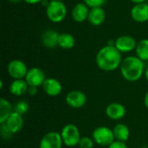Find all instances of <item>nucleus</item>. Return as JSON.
Here are the masks:
<instances>
[{"label":"nucleus","instance_id":"a211bd4d","mask_svg":"<svg viewBox=\"0 0 148 148\" xmlns=\"http://www.w3.org/2000/svg\"><path fill=\"white\" fill-rule=\"evenodd\" d=\"M29 87V86L25 79L14 80L10 84V92L15 96H22L24 94L28 93Z\"/></svg>","mask_w":148,"mask_h":148},{"label":"nucleus","instance_id":"c85d7f7f","mask_svg":"<svg viewBox=\"0 0 148 148\" xmlns=\"http://www.w3.org/2000/svg\"><path fill=\"white\" fill-rule=\"evenodd\" d=\"M25 3H29V4H36V3H38L40 2H42V0H23Z\"/></svg>","mask_w":148,"mask_h":148},{"label":"nucleus","instance_id":"ddd939ff","mask_svg":"<svg viewBox=\"0 0 148 148\" xmlns=\"http://www.w3.org/2000/svg\"><path fill=\"white\" fill-rule=\"evenodd\" d=\"M107 116L113 121L121 120L126 115V108L118 102H113L106 108Z\"/></svg>","mask_w":148,"mask_h":148},{"label":"nucleus","instance_id":"423d86ee","mask_svg":"<svg viewBox=\"0 0 148 148\" xmlns=\"http://www.w3.org/2000/svg\"><path fill=\"white\" fill-rule=\"evenodd\" d=\"M7 71L9 75L14 80L24 79L29 69L27 65L21 60H12L9 62L7 67Z\"/></svg>","mask_w":148,"mask_h":148},{"label":"nucleus","instance_id":"9b49d317","mask_svg":"<svg viewBox=\"0 0 148 148\" xmlns=\"http://www.w3.org/2000/svg\"><path fill=\"white\" fill-rule=\"evenodd\" d=\"M42 87L44 93L51 97L59 95L62 91V85L60 81L53 77L47 78Z\"/></svg>","mask_w":148,"mask_h":148},{"label":"nucleus","instance_id":"4be33fe9","mask_svg":"<svg viewBox=\"0 0 148 148\" xmlns=\"http://www.w3.org/2000/svg\"><path fill=\"white\" fill-rule=\"evenodd\" d=\"M136 56H138L143 62L148 61V39L140 40L135 49Z\"/></svg>","mask_w":148,"mask_h":148},{"label":"nucleus","instance_id":"6ab92c4d","mask_svg":"<svg viewBox=\"0 0 148 148\" xmlns=\"http://www.w3.org/2000/svg\"><path fill=\"white\" fill-rule=\"evenodd\" d=\"M14 112V107L4 98L0 99V124L5 123Z\"/></svg>","mask_w":148,"mask_h":148},{"label":"nucleus","instance_id":"393cba45","mask_svg":"<svg viewBox=\"0 0 148 148\" xmlns=\"http://www.w3.org/2000/svg\"><path fill=\"white\" fill-rule=\"evenodd\" d=\"M0 133H1V136L3 137V139L9 140L10 139L12 138L13 134L10 132V130L7 127L5 123L1 124V127H0Z\"/></svg>","mask_w":148,"mask_h":148},{"label":"nucleus","instance_id":"2f4dec72","mask_svg":"<svg viewBox=\"0 0 148 148\" xmlns=\"http://www.w3.org/2000/svg\"><path fill=\"white\" fill-rule=\"evenodd\" d=\"M145 76H146V79H147V81L148 82V68L146 69V71H145Z\"/></svg>","mask_w":148,"mask_h":148},{"label":"nucleus","instance_id":"4468645a","mask_svg":"<svg viewBox=\"0 0 148 148\" xmlns=\"http://www.w3.org/2000/svg\"><path fill=\"white\" fill-rule=\"evenodd\" d=\"M89 10V7L87 6L84 3H79L75 4L71 13L73 20L77 23H82L85 20H88Z\"/></svg>","mask_w":148,"mask_h":148},{"label":"nucleus","instance_id":"5701e85b","mask_svg":"<svg viewBox=\"0 0 148 148\" xmlns=\"http://www.w3.org/2000/svg\"><path fill=\"white\" fill-rule=\"evenodd\" d=\"M29 107L28 102H26L25 101H20L17 103H16V105L14 106V112L21 115H23L29 111Z\"/></svg>","mask_w":148,"mask_h":148},{"label":"nucleus","instance_id":"f03ea898","mask_svg":"<svg viewBox=\"0 0 148 148\" xmlns=\"http://www.w3.org/2000/svg\"><path fill=\"white\" fill-rule=\"evenodd\" d=\"M120 69L122 77L126 81L135 82L139 81L145 73V65L144 62L138 56H131L122 60Z\"/></svg>","mask_w":148,"mask_h":148},{"label":"nucleus","instance_id":"0eeeda50","mask_svg":"<svg viewBox=\"0 0 148 148\" xmlns=\"http://www.w3.org/2000/svg\"><path fill=\"white\" fill-rule=\"evenodd\" d=\"M66 103L72 108H82L87 103V95L81 90H72L65 97Z\"/></svg>","mask_w":148,"mask_h":148},{"label":"nucleus","instance_id":"39448f33","mask_svg":"<svg viewBox=\"0 0 148 148\" xmlns=\"http://www.w3.org/2000/svg\"><path fill=\"white\" fill-rule=\"evenodd\" d=\"M92 139L96 144L101 147H108L114 141H115L113 129L105 126L96 127L93 131Z\"/></svg>","mask_w":148,"mask_h":148},{"label":"nucleus","instance_id":"6e6552de","mask_svg":"<svg viewBox=\"0 0 148 148\" xmlns=\"http://www.w3.org/2000/svg\"><path fill=\"white\" fill-rule=\"evenodd\" d=\"M62 144L63 141L61 134L57 132H49L41 139L39 148H62Z\"/></svg>","mask_w":148,"mask_h":148},{"label":"nucleus","instance_id":"412c9836","mask_svg":"<svg viewBox=\"0 0 148 148\" xmlns=\"http://www.w3.org/2000/svg\"><path fill=\"white\" fill-rule=\"evenodd\" d=\"M75 44V37L69 33H62L59 35L58 46L63 49H70Z\"/></svg>","mask_w":148,"mask_h":148},{"label":"nucleus","instance_id":"1a4fd4ad","mask_svg":"<svg viewBox=\"0 0 148 148\" xmlns=\"http://www.w3.org/2000/svg\"><path fill=\"white\" fill-rule=\"evenodd\" d=\"M24 79L29 84V86L39 88L40 86H42L43 82H45L47 78L42 69H41L40 68L35 67V68H31L29 69Z\"/></svg>","mask_w":148,"mask_h":148},{"label":"nucleus","instance_id":"9d476101","mask_svg":"<svg viewBox=\"0 0 148 148\" xmlns=\"http://www.w3.org/2000/svg\"><path fill=\"white\" fill-rule=\"evenodd\" d=\"M114 47L121 53H128L136 49L137 42L136 40L131 36H121L118 37L114 43Z\"/></svg>","mask_w":148,"mask_h":148},{"label":"nucleus","instance_id":"bb28decb","mask_svg":"<svg viewBox=\"0 0 148 148\" xmlns=\"http://www.w3.org/2000/svg\"><path fill=\"white\" fill-rule=\"evenodd\" d=\"M108 148H127V146L126 145L125 142H121V141H119V140H115L110 146H108Z\"/></svg>","mask_w":148,"mask_h":148},{"label":"nucleus","instance_id":"7ed1b4c3","mask_svg":"<svg viewBox=\"0 0 148 148\" xmlns=\"http://www.w3.org/2000/svg\"><path fill=\"white\" fill-rule=\"evenodd\" d=\"M46 15L49 21L57 23L64 20L67 15V8L63 2L51 0L46 6Z\"/></svg>","mask_w":148,"mask_h":148},{"label":"nucleus","instance_id":"72a5a7b5","mask_svg":"<svg viewBox=\"0 0 148 148\" xmlns=\"http://www.w3.org/2000/svg\"><path fill=\"white\" fill-rule=\"evenodd\" d=\"M55 1H60V2H63L64 0H55Z\"/></svg>","mask_w":148,"mask_h":148},{"label":"nucleus","instance_id":"aec40b11","mask_svg":"<svg viewBox=\"0 0 148 148\" xmlns=\"http://www.w3.org/2000/svg\"><path fill=\"white\" fill-rule=\"evenodd\" d=\"M113 132L115 140L121 142L127 141L130 137V130L128 127L123 123H118L117 125H115L113 129Z\"/></svg>","mask_w":148,"mask_h":148},{"label":"nucleus","instance_id":"b1692460","mask_svg":"<svg viewBox=\"0 0 148 148\" xmlns=\"http://www.w3.org/2000/svg\"><path fill=\"white\" fill-rule=\"evenodd\" d=\"M94 140L89 137H82L80 140L78 144L80 148H93L94 147Z\"/></svg>","mask_w":148,"mask_h":148},{"label":"nucleus","instance_id":"20e7f679","mask_svg":"<svg viewBox=\"0 0 148 148\" xmlns=\"http://www.w3.org/2000/svg\"><path fill=\"white\" fill-rule=\"evenodd\" d=\"M61 136L63 141V144L69 147H74L78 146L81 140V134L78 127L75 124H67L65 125L62 131Z\"/></svg>","mask_w":148,"mask_h":148},{"label":"nucleus","instance_id":"cd10ccee","mask_svg":"<svg viewBox=\"0 0 148 148\" xmlns=\"http://www.w3.org/2000/svg\"><path fill=\"white\" fill-rule=\"evenodd\" d=\"M36 93H37V88H36V87H31V86L29 87L28 94H29V95H36Z\"/></svg>","mask_w":148,"mask_h":148},{"label":"nucleus","instance_id":"dca6fc26","mask_svg":"<svg viewBox=\"0 0 148 148\" xmlns=\"http://www.w3.org/2000/svg\"><path fill=\"white\" fill-rule=\"evenodd\" d=\"M7 127L10 130V132L15 134L18 132H20L23 127V115L13 112L12 114L8 118V120L5 122Z\"/></svg>","mask_w":148,"mask_h":148},{"label":"nucleus","instance_id":"f3484780","mask_svg":"<svg viewBox=\"0 0 148 148\" xmlns=\"http://www.w3.org/2000/svg\"><path fill=\"white\" fill-rule=\"evenodd\" d=\"M105 18H106V13L105 10L102 9V7H96V8L90 9L88 20L92 25L94 26L101 25L104 23Z\"/></svg>","mask_w":148,"mask_h":148},{"label":"nucleus","instance_id":"c756f323","mask_svg":"<svg viewBox=\"0 0 148 148\" xmlns=\"http://www.w3.org/2000/svg\"><path fill=\"white\" fill-rule=\"evenodd\" d=\"M144 104H145L146 108H148V91L147 92V94L145 95V98H144Z\"/></svg>","mask_w":148,"mask_h":148},{"label":"nucleus","instance_id":"f8f14e48","mask_svg":"<svg viewBox=\"0 0 148 148\" xmlns=\"http://www.w3.org/2000/svg\"><path fill=\"white\" fill-rule=\"evenodd\" d=\"M131 16L137 23H145L148 21V3H141L134 4L131 10Z\"/></svg>","mask_w":148,"mask_h":148},{"label":"nucleus","instance_id":"2eb2a0df","mask_svg":"<svg viewBox=\"0 0 148 148\" xmlns=\"http://www.w3.org/2000/svg\"><path fill=\"white\" fill-rule=\"evenodd\" d=\"M59 33L54 29H46L42 34V43L48 49H54L58 46Z\"/></svg>","mask_w":148,"mask_h":148},{"label":"nucleus","instance_id":"a878e982","mask_svg":"<svg viewBox=\"0 0 148 148\" xmlns=\"http://www.w3.org/2000/svg\"><path fill=\"white\" fill-rule=\"evenodd\" d=\"M84 3L91 8H96V7H101L103 4H105L106 0H83Z\"/></svg>","mask_w":148,"mask_h":148},{"label":"nucleus","instance_id":"7c9ffc66","mask_svg":"<svg viewBox=\"0 0 148 148\" xmlns=\"http://www.w3.org/2000/svg\"><path fill=\"white\" fill-rule=\"evenodd\" d=\"M147 0H131V2H133L134 3L137 4V3H146Z\"/></svg>","mask_w":148,"mask_h":148},{"label":"nucleus","instance_id":"473e14b6","mask_svg":"<svg viewBox=\"0 0 148 148\" xmlns=\"http://www.w3.org/2000/svg\"><path fill=\"white\" fill-rule=\"evenodd\" d=\"M8 1H10V3H19L21 0H8Z\"/></svg>","mask_w":148,"mask_h":148},{"label":"nucleus","instance_id":"f257e3e1","mask_svg":"<svg viewBox=\"0 0 148 148\" xmlns=\"http://www.w3.org/2000/svg\"><path fill=\"white\" fill-rule=\"evenodd\" d=\"M96 64L98 68L106 72L116 70L122 62L121 53L114 45H107L101 48L96 55Z\"/></svg>","mask_w":148,"mask_h":148}]
</instances>
